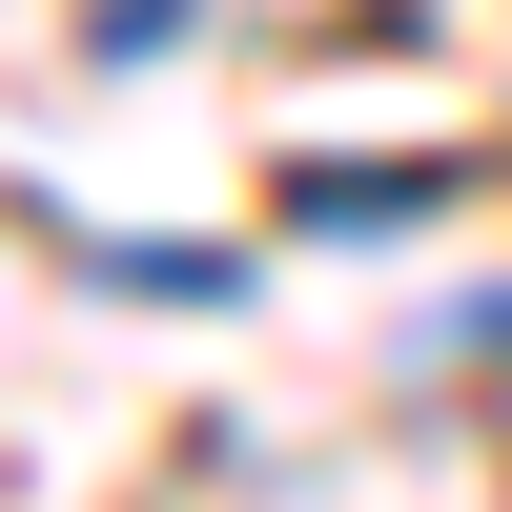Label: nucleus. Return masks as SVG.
<instances>
[{
	"label": "nucleus",
	"mask_w": 512,
	"mask_h": 512,
	"mask_svg": "<svg viewBox=\"0 0 512 512\" xmlns=\"http://www.w3.org/2000/svg\"><path fill=\"white\" fill-rule=\"evenodd\" d=\"M82 267H103V287H144V308H246V267H226V246H82Z\"/></svg>",
	"instance_id": "nucleus-2"
},
{
	"label": "nucleus",
	"mask_w": 512,
	"mask_h": 512,
	"mask_svg": "<svg viewBox=\"0 0 512 512\" xmlns=\"http://www.w3.org/2000/svg\"><path fill=\"white\" fill-rule=\"evenodd\" d=\"M451 164H308V226H431Z\"/></svg>",
	"instance_id": "nucleus-1"
}]
</instances>
